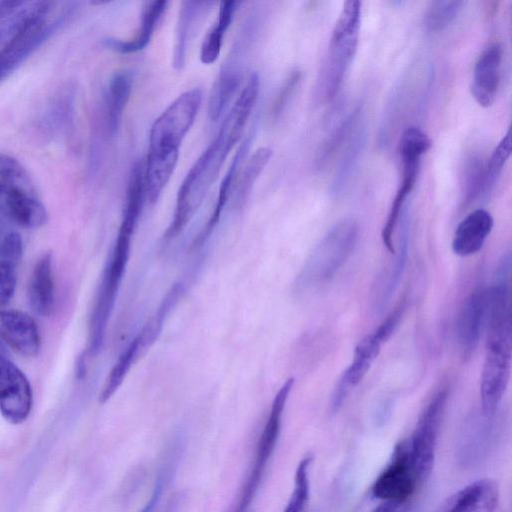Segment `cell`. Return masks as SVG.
Returning a JSON list of instances; mask_svg holds the SVG:
<instances>
[{"instance_id": "38", "label": "cell", "mask_w": 512, "mask_h": 512, "mask_svg": "<svg viewBox=\"0 0 512 512\" xmlns=\"http://www.w3.org/2000/svg\"><path fill=\"white\" fill-rule=\"evenodd\" d=\"M432 145L430 137L419 127H407L400 138L399 152L401 157L421 158Z\"/></svg>"}, {"instance_id": "14", "label": "cell", "mask_w": 512, "mask_h": 512, "mask_svg": "<svg viewBox=\"0 0 512 512\" xmlns=\"http://www.w3.org/2000/svg\"><path fill=\"white\" fill-rule=\"evenodd\" d=\"M0 338L22 356L34 357L40 350V334L35 320L19 310L0 309Z\"/></svg>"}, {"instance_id": "15", "label": "cell", "mask_w": 512, "mask_h": 512, "mask_svg": "<svg viewBox=\"0 0 512 512\" xmlns=\"http://www.w3.org/2000/svg\"><path fill=\"white\" fill-rule=\"evenodd\" d=\"M502 46L498 41L488 44L480 53L473 70L471 94L482 107H490L500 82Z\"/></svg>"}, {"instance_id": "35", "label": "cell", "mask_w": 512, "mask_h": 512, "mask_svg": "<svg viewBox=\"0 0 512 512\" xmlns=\"http://www.w3.org/2000/svg\"><path fill=\"white\" fill-rule=\"evenodd\" d=\"M511 129L500 140L490 158L485 162L483 198L493 190L507 160L511 154Z\"/></svg>"}, {"instance_id": "39", "label": "cell", "mask_w": 512, "mask_h": 512, "mask_svg": "<svg viewBox=\"0 0 512 512\" xmlns=\"http://www.w3.org/2000/svg\"><path fill=\"white\" fill-rule=\"evenodd\" d=\"M301 76V71L295 68L289 72L283 81L271 105L270 117L272 120L278 119L286 108L301 81Z\"/></svg>"}, {"instance_id": "3", "label": "cell", "mask_w": 512, "mask_h": 512, "mask_svg": "<svg viewBox=\"0 0 512 512\" xmlns=\"http://www.w3.org/2000/svg\"><path fill=\"white\" fill-rule=\"evenodd\" d=\"M358 236L359 226L352 218L342 219L332 226L298 275V290L315 289L329 282L353 252Z\"/></svg>"}, {"instance_id": "2", "label": "cell", "mask_w": 512, "mask_h": 512, "mask_svg": "<svg viewBox=\"0 0 512 512\" xmlns=\"http://www.w3.org/2000/svg\"><path fill=\"white\" fill-rule=\"evenodd\" d=\"M202 102V91L192 88L179 95L154 121L144 163L145 197L154 204L170 180L181 144L192 127Z\"/></svg>"}, {"instance_id": "36", "label": "cell", "mask_w": 512, "mask_h": 512, "mask_svg": "<svg viewBox=\"0 0 512 512\" xmlns=\"http://www.w3.org/2000/svg\"><path fill=\"white\" fill-rule=\"evenodd\" d=\"M484 170L485 162L479 156H470L465 161L462 182L464 205L483 196Z\"/></svg>"}, {"instance_id": "44", "label": "cell", "mask_w": 512, "mask_h": 512, "mask_svg": "<svg viewBox=\"0 0 512 512\" xmlns=\"http://www.w3.org/2000/svg\"><path fill=\"white\" fill-rule=\"evenodd\" d=\"M183 505V499L179 496L174 495L171 498L162 512H180Z\"/></svg>"}, {"instance_id": "24", "label": "cell", "mask_w": 512, "mask_h": 512, "mask_svg": "<svg viewBox=\"0 0 512 512\" xmlns=\"http://www.w3.org/2000/svg\"><path fill=\"white\" fill-rule=\"evenodd\" d=\"M184 440V437L178 434L165 447L152 493L149 500L139 512H154L162 495L169 487L176 474L180 458L184 451Z\"/></svg>"}, {"instance_id": "23", "label": "cell", "mask_w": 512, "mask_h": 512, "mask_svg": "<svg viewBox=\"0 0 512 512\" xmlns=\"http://www.w3.org/2000/svg\"><path fill=\"white\" fill-rule=\"evenodd\" d=\"M133 74L129 70L115 72L109 80L106 94V122L111 135L117 134L124 110L133 88Z\"/></svg>"}, {"instance_id": "40", "label": "cell", "mask_w": 512, "mask_h": 512, "mask_svg": "<svg viewBox=\"0 0 512 512\" xmlns=\"http://www.w3.org/2000/svg\"><path fill=\"white\" fill-rule=\"evenodd\" d=\"M405 303H400L386 319L373 332L374 336L383 344L395 332L405 311Z\"/></svg>"}, {"instance_id": "32", "label": "cell", "mask_w": 512, "mask_h": 512, "mask_svg": "<svg viewBox=\"0 0 512 512\" xmlns=\"http://www.w3.org/2000/svg\"><path fill=\"white\" fill-rule=\"evenodd\" d=\"M142 354L139 346V342L134 337L131 342L127 345L125 350L122 351L118 357L116 363L112 367L109 375L106 378L105 384L99 396V401L105 403L108 401L119 386L122 384L126 374L131 368L132 364Z\"/></svg>"}, {"instance_id": "41", "label": "cell", "mask_w": 512, "mask_h": 512, "mask_svg": "<svg viewBox=\"0 0 512 512\" xmlns=\"http://www.w3.org/2000/svg\"><path fill=\"white\" fill-rule=\"evenodd\" d=\"M350 390L351 388L341 376L331 397L330 407L333 412H337L340 409Z\"/></svg>"}, {"instance_id": "45", "label": "cell", "mask_w": 512, "mask_h": 512, "mask_svg": "<svg viewBox=\"0 0 512 512\" xmlns=\"http://www.w3.org/2000/svg\"><path fill=\"white\" fill-rule=\"evenodd\" d=\"M75 374L78 379H82L86 374V354H81L76 362Z\"/></svg>"}, {"instance_id": "20", "label": "cell", "mask_w": 512, "mask_h": 512, "mask_svg": "<svg viewBox=\"0 0 512 512\" xmlns=\"http://www.w3.org/2000/svg\"><path fill=\"white\" fill-rule=\"evenodd\" d=\"M53 258L50 252L36 262L28 284V301L39 316H49L54 308Z\"/></svg>"}, {"instance_id": "21", "label": "cell", "mask_w": 512, "mask_h": 512, "mask_svg": "<svg viewBox=\"0 0 512 512\" xmlns=\"http://www.w3.org/2000/svg\"><path fill=\"white\" fill-rule=\"evenodd\" d=\"M251 143V136L243 141L240 145L236 154L234 155L232 162L222 179V182L219 187V192L217 195L216 203L213 209V212L208 219L207 223L194 239L192 243V248H197L204 244V242L209 238L210 234L218 224L222 211L228 201L230 194L233 191L234 183L237 179V176L240 172V165L242 160L246 157L249 146Z\"/></svg>"}, {"instance_id": "18", "label": "cell", "mask_w": 512, "mask_h": 512, "mask_svg": "<svg viewBox=\"0 0 512 512\" xmlns=\"http://www.w3.org/2000/svg\"><path fill=\"white\" fill-rule=\"evenodd\" d=\"M213 2L183 1L179 8L175 31L172 65L176 71H181L186 62L189 42L199 21L209 11Z\"/></svg>"}, {"instance_id": "42", "label": "cell", "mask_w": 512, "mask_h": 512, "mask_svg": "<svg viewBox=\"0 0 512 512\" xmlns=\"http://www.w3.org/2000/svg\"><path fill=\"white\" fill-rule=\"evenodd\" d=\"M27 2L20 0L0 1V23L16 15Z\"/></svg>"}, {"instance_id": "7", "label": "cell", "mask_w": 512, "mask_h": 512, "mask_svg": "<svg viewBox=\"0 0 512 512\" xmlns=\"http://www.w3.org/2000/svg\"><path fill=\"white\" fill-rule=\"evenodd\" d=\"M52 3L34 2L16 31L0 50V83L13 73L51 35L61 21L48 23L47 16Z\"/></svg>"}, {"instance_id": "10", "label": "cell", "mask_w": 512, "mask_h": 512, "mask_svg": "<svg viewBox=\"0 0 512 512\" xmlns=\"http://www.w3.org/2000/svg\"><path fill=\"white\" fill-rule=\"evenodd\" d=\"M511 369V335L487 336L481 374L482 412L493 415L506 391Z\"/></svg>"}, {"instance_id": "33", "label": "cell", "mask_w": 512, "mask_h": 512, "mask_svg": "<svg viewBox=\"0 0 512 512\" xmlns=\"http://www.w3.org/2000/svg\"><path fill=\"white\" fill-rule=\"evenodd\" d=\"M359 115L360 109L356 108L330 133L317 154L316 164L318 168L324 167L342 145L349 140L359 124Z\"/></svg>"}, {"instance_id": "4", "label": "cell", "mask_w": 512, "mask_h": 512, "mask_svg": "<svg viewBox=\"0 0 512 512\" xmlns=\"http://www.w3.org/2000/svg\"><path fill=\"white\" fill-rule=\"evenodd\" d=\"M0 213L29 229L42 227L48 220L26 169L6 154H0Z\"/></svg>"}, {"instance_id": "1", "label": "cell", "mask_w": 512, "mask_h": 512, "mask_svg": "<svg viewBox=\"0 0 512 512\" xmlns=\"http://www.w3.org/2000/svg\"><path fill=\"white\" fill-rule=\"evenodd\" d=\"M259 76L251 73L237 100L226 114L211 144L199 156L179 187L175 211L164 237L172 239L187 225L217 180L229 153L241 139L255 106Z\"/></svg>"}, {"instance_id": "12", "label": "cell", "mask_w": 512, "mask_h": 512, "mask_svg": "<svg viewBox=\"0 0 512 512\" xmlns=\"http://www.w3.org/2000/svg\"><path fill=\"white\" fill-rule=\"evenodd\" d=\"M32 388L26 375L8 358L0 354V412L13 423L20 424L32 408Z\"/></svg>"}, {"instance_id": "5", "label": "cell", "mask_w": 512, "mask_h": 512, "mask_svg": "<svg viewBox=\"0 0 512 512\" xmlns=\"http://www.w3.org/2000/svg\"><path fill=\"white\" fill-rule=\"evenodd\" d=\"M134 228L120 224L117 238L103 271L89 322L87 354L96 355L104 342L107 324L116 301L129 255Z\"/></svg>"}, {"instance_id": "26", "label": "cell", "mask_w": 512, "mask_h": 512, "mask_svg": "<svg viewBox=\"0 0 512 512\" xmlns=\"http://www.w3.org/2000/svg\"><path fill=\"white\" fill-rule=\"evenodd\" d=\"M365 140V129L358 124L347 141V147L333 175L329 188L332 196L337 197L346 189L358 165Z\"/></svg>"}, {"instance_id": "8", "label": "cell", "mask_w": 512, "mask_h": 512, "mask_svg": "<svg viewBox=\"0 0 512 512\" xmlns=\"http://www.w3.org/2000/svg\"><path fill=\"white\" fill-rule=\"evenodd\" d=\"M446 400V390L434 395L421 413L411 439L407 442L409 460L419 484L426 481L433 470Z\"/></svg>"}, {"instance_id": "16", "label": "cell", "mask_w": 512, "mask_h": 512, "mask_svg": "<svg viewBox=\"0 0 512 512\" xmlns=\"http://www.w3.org/2000/svg\"><path fill=\"white\" fill-rule=\"evenodd\" d=\"M498 500L497 484L490 479H480L452 494L440 512H494Z\"/></svg>"}, {"instance_id": "17", "label": "cell", "mask_w": 512, "mask_h": 512, "mask_svg": "<svg viewBox=\"0 0 512 512\" xmlns=\"http://www.w3.org/2000/svg\"><path fill=\"white\" fill-rule=\"evenodd\" d=\"M493 228V218L484 209L469 213L457 226L452 249L459 256L477 253L484 245Z\"/></svg>"}, {"instance_id": "13", "label": "cell", "mask_w": 512, "mask_h": 512, "mask_svg": "<svg viewBox=\"0 0 512 512\" xmlns=\"http://www.w3.org/2000/svg\"><path fill=\"white\" fill-rule=\"evenodd\" d=\"M489 290L478 288L465 300L457 321V339L464 357L476 350L487 323Z\"/></svg>"}, {"instance_id": "31", "label": "cell", "mask_w": 512, "mask_h": 512, "mask_svg": "<svg viewBox=\"0 0 512 512\" xmlns=\"http://www.w3.org/2000/svg\"><path fill=\"white\" fill-rule=\"evenodd\" d=\"M273 151L268 147H260L247 160L243 171L238 174V180L235 181L234 202L237 206H242L257 181L259 175L268 164Z\"/></svg>"}, {"instance_id": "25", "label": "cell", "mask_w": 512, "mask_h": 512, "mask_svg": "<svg viewBox=\"0 0 512 512\" xmlns=\"http://www.w3.org/2000/svg\"><path fill=\"white\" fill-rule=\"evenodd\" d=\"M402 167V182L395 194L386 222L381 232L383 244L387 250L393 254H395L393 235L400 220L402 211L406 205V200L415 186L420 165L416 163H404L402 164Z\"/></svg>"}, {"instance_id": "6", "label": "cell", "mask_w": 512, "mask_h": 512, "mask_svg": "<svg viewBox=\"0 0 512 512\" xmlns=\"http://www.w3.org/2000/svg\"><path fill=\"white\" fill-rule=\"evenodd\" d=\"M361 2L347 0L333 27L327 62L322 75L325 100H332L340 90L345 74L356 54L361 26Z\"/></svg>"}, {"instance_id": "22", "label": "cell", "mask_w": 512, "mask_h": 512, "mask_svg": "<svg viewBox=\"0 0 512 512\" xmlns=\"http://www.w3.org/2000/svg\"><path fill=\"white\" fill-rule=\"evenodd\" d=\"M23 254V243L17 232L8 233L0 243V305L7 304L14 295L17 269Z\"/></svg>"}, {"instance_id": "46", "label": "cell", "mask_w": 512, "mask_h": 512, "mask_svg": "<svg viewBox=\"0 0 512 512\" xmlns=\"http://www.w3.org/2000/svg\"><path fill=\"white\" fill-rule=\"evenodd\" d=\"M5 348H6V344L0 338V354H7V351Z\"/></svg>"}, {"instance_id": "29", "label": "cell", "mask_w": 512, "mask_h": 512, "mask_svg": "<svg viewBox=\"0 0 512 512\" xmlns=\"http://www.w3.org/2000/svg\"><path fill=\"white\" fill-rule=\"evenodd\" d=\"M400 220L401 232L399 238V250L396 254V259L393 263V266L391 267L390 272L387 276L386 283L384 284L383 290L381 292L380 300L377 304L380 310L383 309V307L388 304L391 296L397 289V286L402 277L407 261L410 233V216L409 209L406 205L402 211Z\"/></svg>"}, {"instance_id": "37", "label": "cell", "mask_w": 512, "mask_h": 512, "mask_svg": "<svg viewBox=\"0 0 512 512\" xmlns=\"http://www.w3.org/2000/svg\"><path fill=\"white\" fill-rule=\"evenodd\" d=\"M311 456H306L298 463L294 488L284 512H305L310 498L309 469Z\"/></svg>"}, {"instance_id": "9", "label": "cell", "mask_w": 512, "mask_h": 512, "mask_svg": "<svg viewBox=\"0 0 512 512\" xmlns=\"http://www.w3.org/2000/svg\"><path fill=\"white\" fill-rule=\"evenodd\" d=\"M293 384L294 379L289 378L274 397L269 417L257 443L253 466L240 490L235 512H245L257 493L267 462L278 441L283 411Z\"/></svg>"}, {"instance_id": "11", "label": "cell", "mask_w": 512, "mask_h": 512, "mask_svg": "<svg viewBox=\"0 0 512 512\" xmlns=\"http://www.w3.org/2000/svg\"><path fill=\"white\" fill-rule=\"evenodd\" d=\"M419 485L412 469L407 442L399 443L390 461L375 479L372 495L381 501L407 503Z\"/></svg>"}, {"instance_id": "19", "label": "cell", "mask_w": 512, "mask_h": 512, "mask_svg": "<svg viewBox=\"0 0 512 512\" xmlns=\"http://www.w3.org/2000/svg\"><path fill=\"white\" fill-rule=\"evenodd\" d=\"M167 6L168 2L164 0L146 2L140 16L139 28L134 37L128 40L107 38L103 42L104 45L120 54H132L143 50L149 44Z\"/></svg>"}, {"instance_id": "28", "label": "cell", "mask_w": 512, "mask_h": 512, "mask_svg": "<svg viewBox=\"0 0 512 512\" xmlns=\"http://www.w3.org/2000/svg\"><path fill=\"white\" fill-rule=\"evenodd\" d=\"M459 444V459L462 465L473 467L489 453L492 442V428L486 421L471 423Z\"/></svg>"}, {"instance_id": "27", "label": "cell", "mask_w": 512, "mask_h": 512, "mask_svg": "<svg viewBox=\"0 0 512 512\" xmlns=\"http://www.w3.org/2000/svg\"><path fill=\"white\" fill-rule=\"evenodd\" d=\"M241 2H221L217 18L208 30L200 47V61L209 65L214 63L220 54L226 31L230 27L234 14Z\"/></svg>"}, {"instance_id": "34", "label": "cell", "mask_w": 512, "mask_h": 512, "mask_svg": "<svg viewBox=\"0 0 512 512\" xmlns=\"http://www.w3.org/2000/svg\"><path fill=\"white\" fill-rule=\"evenodd\" d=\"M464 5V1L458 0L430 2L423 19L426 29L431 32L444 30L457 18Z\"/></svg>"}, {"instance_id": "43", "label": "cell", "mask_w": 512, "mask_h": 512, "mask_svg": "<svg viewBox=\"0 0 512 512\" xmlns=\"http://www.w3.org/2000/svg\"><path fill=\"white\" fill-rule=\"evenodd\" d=\"M406 504L382 501L372 512H406Z\"/></svg>"}, {"instance_id": "30", "label": "cell", "mask_w": 512, "mask_h": 512, "mask_svg": "<svg viewBox=\"0 0 512 512\" xmlns=\"http://www.w3.org/2000/svg\"><path fill=\"white\" fill-rule=\"evenodd\" d=\"M382 343L373 333L363 338L355 348L350 366L343 372L342 377L350 388L355 387L369 371L373 361L378 356Z\"/></svg>"}]
</instances>
